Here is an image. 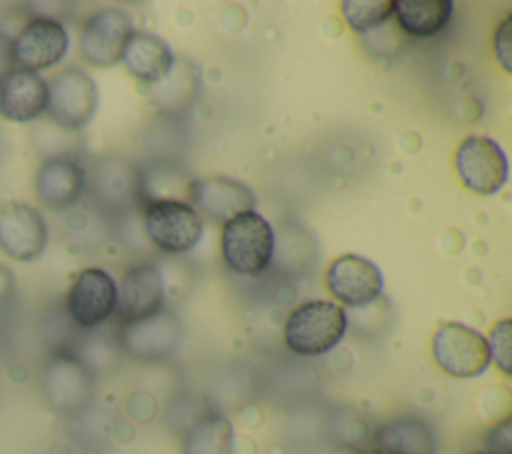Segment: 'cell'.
Segmentation results:
<instances>
[{"instance_id":"obj_1","label":"cell","mask_w":512,"mask_h":454,"mask_svg":"<svg viewBox=\"0 0 512 454\" xmlns=\"http://www.w3.org/2000/svg\"><path fill=\"white\" fill-rule=\"evenodd\" d=\"M348 318L342 306L310 300L296 306L284 322V344L298 356H322L344 338Z\"/></svg>"},{"instance_id":"obj_2","label":"cell","mask_w":512,"mask_h":454,"mask_svg":"<svg viewBox=\"0 0 512 454\" xmlns=\"http://www.w3.org/2000/svg\"><path fill=\"white\" fill-rule=\"evenodd\" d=\"M274 230L256 210L240 212L222 224L220 252L224 264L242 276H256L272 262Z\"/></svg>"},{"instance_id":"obj_3","label":"cell","mask_w":512,"mask_h":454,"mask_svg":"<svg viewBox=\"0 0 512 454\" xmlns=\"http://www.w3.org/2000/svg\"><path fill=\"white\" fill-rule=\"evenodd\" d=\"M144 230L158 250L168 254H184L200 242L204 222L196 208L188 202L154 200L146 202Z\"/></svg>"},{"instance_id":"obj_4","label":"cell","mask_w":512,"mask_h":454,"mask_svg":"<svg viewBox=\"0 0 512 454\" xmlns=\"http://www.w3.org/2000/svg\"><path fill=\"white\" fill-rule=\"evenodd\" d=\"M432 358L444 374L454 378H476L492 362L486 338L460 322H446L434 332Z\"/></svg>"},{"instance_id":"obj_5","label":"cell","mask_w":512,"mask_h":454,"mask_svg":"<svg viewBox=\"0 0 512 454\" xmlns=\"http://www.w3.org/2000/svg\"><path fill=\"white\" fill-rule=\"evenodd\" d=\"M46 114L62 130L84 128L98 108V88L88 72L70 66L48 82Z\"/></svg>"},{"instance_id":"obj_6","label":"cell","mask_w":512,"mask_h":454,"mask_svg":"<svg viewBox=\"0 0 512 454\" xmlns=\"http://www.w3.org/2000/svg\"><path fill=\"white\" fill-rule=\"evenodd\" d=\"M454 168L462 184L480 196L496 194L508 178L504 150L488 136H468L454 154Z\"/></svg>"},{"instance_id":"obj_7","label":"cell","mask_w":512,"mask_h":454,"mask_svg":"<svg viewBox=\"0 0 512 454\" xmlns=\"http://www.w3.org/2000/svg\"><path fill=\"white\" fill-rule=\"evenodd\" d=\"M134 34L132 18L120 8H104L94 12L80 34V54L92 66H112Z\"/></svg>"},{"instance_id":"obj_8","label":"cell","mask_w":512,"mask_h":454,"mask_svg":"<svg viewBox=\"0 0 512 454\" xmlns=\"http://www.w3.org/2000/svg\"><path fill=\"white\" fill-rule=\"evenodd\" d=\"M326 288L342 304L360 308L380 298L384 278L372 260L358 254H344L330 262L326 270Z\"/></svg>"},{"instance_id":"obj_9","label":"cell","mask_w":512,"mask_h":454,"mask_svg":"<svg viewBox=\"0 0 512 454\" xmlns=\"http://www.w3.org/2000/svg\"><path fill=\"white\" fill-rule=\"evenodd\" d=\"M116 282L102 268H84L66 294V310L76 326L96 328L114 314Z\"/></svg>"},{"instance_id":"obj_10","label":"cell","mask_w":512,"mask_h":454,"mask_svg":"<svg viewBox=\"0 0 512 454\" xmlns=\"http://www.w3.org/2000/svg\"><path fill=\"white\" fill-rule=\"evenodd\" d=\"M164 284L152 264L130 266L116 284V318L126 326L162 312Z\"/></svg>"},{"instance_id":"obj_11","label":"cell","mask_w":512,"mask_h":454,"mask_svg":"<svg viewBox=\"0 0 512 454\" xmlns=\"http://www.w3.org/2000/svg\"><path fill=\"white\" fill-rule=\"evenodd\" d=\"M68 32L60 20L34 18L12 38L16 68L40 72L58 64L68 52Z\"/></svg>"},{"instance_id":"obj_12","label":"cell","mask_w":512,"mask_h":454,"mask_svg":"<svg viewBox=\"0 0 512 454\" xmlns=\"http://www.w3.org/2000/svg\"><path fill=\"white\" fill-rule=\"evenodd\" d=\"M48 242L42 214L24 202L0 206V248L18 262L36 260Z\"/></svg>"},{"instance_id":"obj_13","label":"cell","mask_w":512,"mask_h":454,"mask_svg":"<svg viewBox=\"0 0 512 454\" xmlns=\"http://www.w3.org/2000/svg\"><path fill=\"white\" fill-rule=\"evenodd\" d=\"M36 196L50 210L74 206L86 190L84 168L68 156H48L36 172Z\"/></svg>"},{"instance_id":"obj_14","label":"cell","mask_w":512,"mask_h":454,"mask_svg":"<svg viewBox=\"0 0 512 454\" xmlns=\"http://www.w3.org/2000/svg\"><path fill=\"white\" fill-rule=\"evenodd\" d=\"M48 104V84L38 72L12 70L0 82V116L26 124L40 118Z\"/></svg>"},{"instance_id":"obj_15","label":"cell","mask_w":512,"mask_h":454,"mask_svg":"<svg viewBox=\"0 0 512 454\" xmlns=\"http://www.w3.org/2000/svg\"><path fill=\"white\" fill-rule=\"evenodd\" d=\"M256 204L254 192L232 178L212 176L206 180H196L192 206L200 216L210 218L212 222H226L228 218L252 210Z\"/></svg>"},{"instance_id":"obj_16","label":"cell","mask_w":512,"mask_h":454,"mask_svg":"<svg viewBox=\"0 0 512 454\" xmlns=\"http://www.w3.org/2000/svg\"><path fill=\"white\" fill-rule=\"evenodd\" d=\"M180 340V324L168 312L126 324L122 330V346L132 358L160 360L170 356Z\"/></svg>"},{"instance_id":"obj_17","label":"cell","mask_w":512,"mask_h":454,"mask_svg":"<svg viewBox=\"0 0 512 454\" xmlns=\"http://www.w3.org/2000/svg\"><path fill=\"white\" fill-rule=\"evenodd\" d=\"M46 398L60 410H74L90 398V374L80 360L68 354L52 358L42 376Z\"/></svg>"},{"instance_id":"obj_18","label":"cell","mask_w":512,"mask_h":454,"mask_svg":"<svg viewBox=\"0 0 512 454\" xmlns=\"http://www.w3.org/2000/svg\"><path fill=\"white\" fill-rule=\"evenodd\" d=\"M384 454H438L434 428L420 416L402 414L380 424L372 438Z\"/></svg>"},{"instance_id":"obj_19","label":"cell","mask_w":512,"mask_h":454,"mask_svg":"<svg viewBox=\"0 0 512 454\" xmlns=\"http://www.w3.org/2000/svg\"><path fill=\"white\" fill-rule=\"evenodd\" d=\"M120 60L136 80L156 84L166 78L176 58L162 38L148 32H134Z\"/></svg>"},{"instance_id":"obj_20","label":"cell","mask_w":512,"mask_h":454,"mask_svg":"<svg viewBox=\"0 0 512 454\" xmlns=\"http://www.w3.org/2000/svg\"><path fill=\"white\" fill-rule=\"evenodd\" d=\"M200 94V72L186 58H176L166 78L154 84V104L162 112L180 114L188 110Z\"/></svg>"},{"instance_id":"obj_21","label":"cell","mask_w":512,"mask_h":454,"mask_svg":"<svg viewBox=\"0 0 512 454\" xmlns=\"http://www.w3.org/2000/svg\"><path fill=\"white\" fill-rule=\"evenodd\" d=\"M450 0H400L394 2V16L402 32L414 38H430L444 30L452 18Z\"/></svg>"},{"instance_id":"obj_22","label":"cell","mask_w":512,"mask_h":454,"mask_svg":"<svg viewBox=\"0 0 512 454\" xmlns=\"http://www.w3.org/2000/svg\"><path fill=\"white\" fill-rule=\"evenodd\" d=\"M232 424L218 412L198 418L184 436L182 454H232Z\"/></svg>"},{"instance_id":"obj_23","label":"cell","mask_w":512,"mask_h":454,"mask_svg":"<svg viewBox=\"0 0 512 454\" xmlns=\"http://www.w3.org/2000/svg\"><path fill=\"white\" fill-rule=\"evenodd\" d=\"M146 202L154 200H180L192 204L196 178H192L186 170L178 166H156L148 172H142L138 184Z\"/></svg>"},{"instance_id":"obj_24","label":"cell","mask_w":512,"mask_h":454,"mask_svg":"<svg viewBox=\"0 0 512 454\" xmlns=\"http://www.w3.org/2000/svg\"><path fill=\"white\" fill-rule=\"evenodd\" d=\"M394 14V0H344L342 16L356 32H370Z\"/></svg>"},{"instance_id":"obj_25","label":"cell","mask_w":512,"mask_h":454,"mask_svg":"<svg viewBox=\"0 0 512 454\" xmlns=\"http://www.w3.org/2000/svg\"><path fill=\"white\" fill-rule=\"evenodd\" d=\"M488 350H490V360L496 362L498 370L506 376L512 372V322L500 320L492 326L488 338Z\"/></svg>"},{"instance_id":"obj_26","label":"cell","mask_w":512,"mask_h":454,"mask_svg":"<svg viewBox=\"0 0 512 454\" xmlns=\"http://www.w3.org/2000/svg\"><path fill=\"white\" fill-rule=\"evenodd\" d=\"M484 452L512 454V420L502 418L484 434Z\"/></svg>"},{"instance_id":"obj_27","label":"cell","mask_w":512,"mask_h":454,"mask_svg":"<svg viewBox=\"0 0 512 454\" xmlns=\"http://www.w3.org/2000/svg\"><path fill=\"white\" fill-rule=\"evenodd\" d=\"M494 54L506 74L512 72V16H506L494 32Z\"/></svg>"},{"instance_id":"obj_28","label":"cell","mask_w":512,"mask_h":454,"mask_svg":"<svg viewBox=\"0 0 512 454\" xmlns=\"http://www.w3.org/2000/svg\"><path fill=\"white\" fill-rule=\"evenodd\" d=\"M16 70V62H14V52H12V38L0 30V82L12 72Z\"/></svg>"},{"instance_id":"obj_29","label":"cell","mask_w":512,"mask_h":454,"mask_svg":"<svg viewBox=\"0 0 512 454\" xmlns=\"http://www.w3.org/2000/svg\"><path fill=\"white\" fill-rule=\"evenodd\" d=\"M10 288H12V276H10L8 270H4V268L0 266V296H4L6 292H10Z\"/></svg>"},{"instance_id":"obj_30","label":"cell","mask_w":512,"mask_h":454,"mask_svg":"<svg viewBox=\"0 0 512 454\" xmlns=\"http://www.w3.org/2000/svg\"><path fill=\"white\" fill-rule=\"evenodd\" d=\"M334 454H364V452L358 450V448H354V446H340Z\"/></svg>"},{"instance_id":"obj_31","label":"cell","mask_w":512,"mask_h":454,"mask_svg":"<svg viewBox=\"0 0 512 454\" xmlns=\"http://www.w3.org/2000/svg\"><path fill=\"white\" fill-rule=\"evenodd\" d=\"M364 454H384L382 450H378V448H370L368 452H364Z\"/></svg>"},{"instance_id":"obj_32","label":"cell","mask_w":512,"mask_h":454,"mask_svg":"<svg viewBox=\"0 0 512 454\" xmlns=\"http://www.w3.org/2000/svg\"><path fill=\"white\" fill-rule=\"evenodd\" d=\"M466 454H488V452H484V450H472V452H466Z\"/></svg>"}]
</instances>
